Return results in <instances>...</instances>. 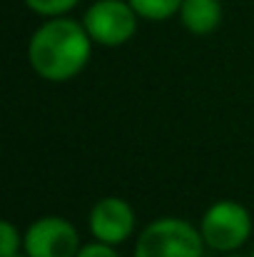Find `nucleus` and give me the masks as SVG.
I'll return each instance as SVG.
<instances>
[{
	"label": "nucleus",
	"instance_id": "obj_1",
	"mask_svg": "<svg viewBox=\"0 0 254 257\" xmlns=\"http://www.w3.org/2000/svg\"><path fill=\"white\" fill-rule=\"evenodd\" d=\"M92 38L87 28L70 18H50L40 25L28 45V58L33 70L53 83H65L80 75L90 60Z\"/></svg>",
	"mask_w": 254,
	"mask_h": 257
},
{
	"label": "nucleus",
	"instance_id": "obj_2",
	"mask_svg": "<svg viewBox=\"0 0 254 257\" xmlns=\"http://www.w3.org/2000/svg\"><path fill=\"white\" fill-rule=\"evenodd\" d=\"M202 232L179 217H162L150 222L135 245V257H202Z\"/></svg>",
	"mask_w": 254,
	"mask_h": 257
},
{
	"label": "nucleus",
	"instance_id": "obj_3",
	"mask_svg": "<svg viewBox=\"0 0 254 257\" xmlns=\"http://www.w3.org/2000/svg\"><path fill=\"white\" fill-rule=\"evenodd\" d=\"M199 232H202L204 242L212 250L232 252V250L242 247L249 240V235H252V217H249L244 205L232 202V200H222V202H214L204 212Z\"/></svg>",
	"mask_w": 254,
	"mask_h": 257
},
{
	"label": "nucleus",
	"instance_id": "obj_4",
	"mask_svg": "<svg viewBox=\"0 0 254 257\" xmlns=\"http://www.w3.org/2000/svg\"><path fill=\"white\" fill-rule=\"evenodd\" d=\"M137 13L130 5V0H97L95 5H90V10L85 13L83 25L87 28L90 38L100 45H122L127 43L135 30H137Z\"/></svg>",
	"mask_w": 254,
	"mask_h": 257
},
{
	"label": "nucleus",
	"instance_id": "obj_5",
	"mask_svg": "<svg viewBox=\"0 0 254 257\" xmlns=\"http://www.w3.org/2000/svg\"><path fill=\"white\" fill-rule=\"evenodd\" d=\"M28 257H78L80 237L73 222L65 217H40L25 232Z\"/></svg>",
	"mask_w": 254,
	"mask_h": 257
},
{
	"label": "nucleus",
	"instance_id": "obj_6",
	"mask_svg": "<svg viewBox=\"0 0 254 257\" xmlns=\"http://www.w3.org/2000/svg\"><path fill=\"white\" fill-rule=\"evenodd\" d=\"M132 230H135V212L120 197H105L90 212V232L100 242L107 245L125 242L132 235Z\"/></svg>",
	"mask_w": 254,
	"mask_h": 257
},
{
	"label": "nucleus",
	"instance_id": "obj_7",
	"mask_svg": "<svg viewBox=\"0 0 254 257\" xmlns=\"http://www.w3.org/2000/svg\"><path fill=\"white\" fill-rule=\"evenodd\" d=\"M179 18L189 33L209 35L222 20V5L219 0H182Z\"/></svg>",
	"mask_w": 254,
	"mask_h": 257
},
{
	"label": "nucleus",
	"instance_id": "obj_8",
	"mask_svg": "<svg viewBox=\"0 0 254 257\" xmlns=\"http://www.w3.org/2000/svg\"><path fill=\"white\" fill-rule=\"evenodd\" d=\"M130 5L145 20H167L174 13H179L182 0H130Z\"/></svg>",
	"mask_w": 254,
	"mask_h": 257
},
{
	"label": "nucleus",
	"instance_id": "obj_9",
	"mask_svg": "<svg viewBox=\"0 0 254 257\" xmlns=\"http://www.w3.org/2000/svg\"><path fill=\"white\" fill-rule=\"evenodd\" d=\"M28 8L38 15H45V18H58L68 10H73L80 0H25Z\"/></svg>",
	"mask_w": 254,
	"mask_h": 257
},
{
	"label": "nucleus",
	"instance_id": "obj_10",
	"mask_svg": "<svg viewBox=\"0 0 254 257\" xmlns=\"http://www.w3.org/2000/svg\"><path fill=\"white\" fill-rule=\"evenodd\" d=\"M0 237H3V247H0V257H15L20 250V235L15 230L13 222H3L0 225Z\"/></svg>",
	"mask_w": 254,
	"mask_h": 257
},
{
	"label": "nucleus",
	"instance_id": "obj_11",
	"mask_svg": "<svg viewBox=\"0 0 254 257\" xmlns=\"http://www.w3.org/2000/svg\"><path fill=\"white\" fill-rule=\"evenodd\" d=\"M78 257H120L107 242H92V245H85L83 250L78 252Z\"/></svg>",
	"mask_w": 254,
	"mask_h": 257
},
{
	"label": "nucleus",
	"instance_id": "obj_12",
	"mask_svg": "<svg viewBox=\"0 0 254 257\" xmlns=\"http://www.w3.org/2000/svg\"><path fill=\"white\" fill-rule=\"evenodd\" d=\"M229 257H242V255H229Z\"/></svg>",
	"mask_w": 254,
	"mask_h": 257
},
{
	"label": "nucleus",
	"instance_id": "obj_13",
	"mask_svg": "<svg viewBox=\"0 0 254 257\" xmlns=\"http://www.w3.org/2000/svg\"><path fill=\"white\" fill-rule=\"evenodd\" d=\"M249 257H254V250H252V255H249Z\"/></svg>",
	"mask_w": 254,
	"mask_h": 257
},
{
	"label": "nucleus",
	"instance_id": "obj_14",
	"mask_svg": "<svg viewBox=\"0 0 254 257\" xmlns=\"http://www.w3.org/2000/svg\"><path fill=\"white\" fill-rule=\"evenodd\" d=\"M15 257H20V255H15Z\"/></svg>",
	"mask_w": 254,
	"mask_h": 257
}]
</instances>
